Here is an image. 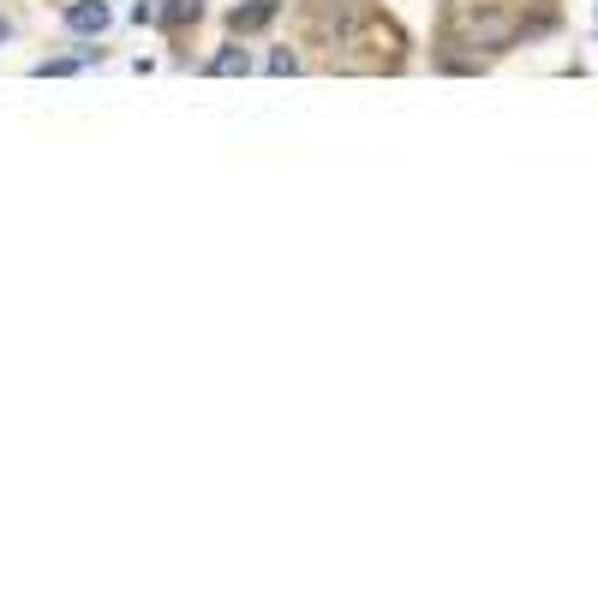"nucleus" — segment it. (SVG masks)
Instances as JSON below:
<instances>
[{
  "label": "nucleus",
  "mask_w": 598,
  "mask_h": 598,
  "mask_svg": "<svg viewBox=\"0 0 598 598\" xmlns=\"http://www.w3.org/2000/svg\"><path fill=\"white\" fill-rule=\"evenodd\" d=\"M66 31L72 36H102V31H108V0H72V7H66Z\"/></svg>",
  "instance_id": "1"
},
{
  "label": "nucleus",
  "mask_w": 598,
  "mask_h": 598,
  "mask_svg": "<svg viewBox=\"0 0 598 598\" xmlns=\"http://www.w3.org/2000/svg\"><path fill=\"white\" fill-rule=\"evenodd\" d=\"M275 12H282V0H245V7L228 12V24L245 36V31H264V24H275Z\"/></svg>",
  "instance_id": "2"
},
{
  "label": "nucleus",
  "mask_w": 598,
  "mask_h": 598,
  "mask_svg": "<svg viewBox=\"0 0 598 598\" xmlns=\"http://www.w3.org/2000/svg\"><path fill=\"white\" fill-rule=\"evenodd\" d=\"M203 0H168V7H156V24H168V31H186V24H198Z\"/></svg>",
  "instance_id": "3"
},
{
  "label": "nucleus",
  "mask_w": 598,
  "mask_h": 598,
  "mask_svg": "<svg viewBox=\"0 0 598 598\" xmlns=\"http://www.w3.org/2000/svg\"><path fill=\"white\" fill-rule=\"evenodd\" d=\"M245 66H252V54H245V49H222V54L210 61L216 78H233V72H245Z\"/></svg>",
  "instance_id": "4"
},
{
  "label": "nucleus",
  "mask_w": 598,
  "mask_h": 598,
  "mask_svg": "<svg viewBox=\"0 0 598 598\" xmlns=\"http://www.w3.org/2000/svg\"><path fill=\"white\" fill-rule=\"evenodd\" d=\"M270 72H300V61H294V54L282 49V54H270Z\"/></svg>",
  "instance_id": "5"
},
{
  "label": "nucleus",
  "mask_w": 598,
  "mask_h": 598,
  "mask_svg": "<svg viewBox=\"0 0 598 598\" xmlns=\"http://www.w3.org/2000/svg\"><path fill=\"white\" fill-rule=\"evenodd\" d=\"M0 42H7V19H0Z\"/></svg>",
  "instance_id": "6"
}]
</instances>
